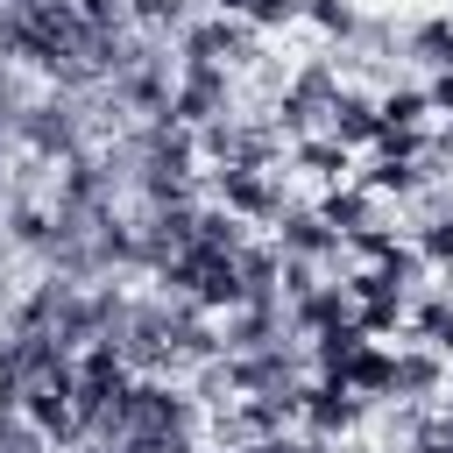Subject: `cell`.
I'll return each instance as SVG.
<instances>
[{"label":"cell","mask_w":453,"mask_h":453,"mask_svg":"<svg viewBox=\"0 0 453 453\" xmlns=\"http://www.w3.org/2000/svg\"><path fill=\"white\" fill-rule=\"evenodd\" d=\"M92 92L78 99V92H42L21 120H14V142L28 149V163H71V156H85L92 149Z\"/></svg>","instance_id":"1"},{"label":"cell","mask_w":453,"mask_h":453,"mask_svg":"<svg viewBox=\"0 0 453 453\" xmlns=\"http://www.w3.org/2000/svg\"><path fill=\"white\" fill-rule=\"evenodd\" d=\"M333 92H340V64H333V57H311V64H297V71L283 78L276 106H269V127H276L283 142H304V134H319V127H326V106H333Z\"/></svg>","instance_id":"2"},{"label":"cell","mask_w":453,"mask_h":453,"mask_svg":"<svg viewBox=\"0 0 453 453\" xmlns=\"http://www.w3.org/2000/svg\"><path fill=\"white\" fill-rule=\"evenodd\" d=\"M198 156H205L212 170H276V163H283V134H276L269 120L226 113V120L198 127Z\"/></svg>","instance_id":"3"},{"label":"cell","mask_w":453,"mask_h":453,"mask_svg":"<svg viewBox=\"0 0 453 453\" xmlns=\"http://www.w3.org/2000/svg\"><path fill=\"white\" fill-rule=\"evenodd\" d=\"M262 57V35L234 14H198L184 35H177V64H219V71H248Z\"/></svg>","instance_id":"4"},{"label":"cell","mask_w":453,"mask_h":453,"mask_svg":"<svg viewBox=\"0 0 453 453\" xmlns=\"http://www.w3.org/2000/svg\"><path fill=\"white\" fill-rule=\"evenodd\" d=\"M234 113V71L219 64H177V85H170V120L177 127H212Z\"/></svg>","instance_id":"5"},{"label":"cell","mask_w":453,"mask_h":453,"mask_svg":"<svg viewBox=\"0 0 453 453\" xmlns=\"http://www.w3.org/2000/svg\"><path fill=\"white\" fill-rule=\"evenodd\" d=\"M276 255L283 262H311V269H347V248H340V234L311 212V205H283L276 212Z\"/></svg>","instance_id":"6"},{"label":"cell","mask_w":453,"mask_h":453,"mask_svg":"<svg viewBox=\"0 0 453 453\" xmlns=\"http://www.w3.org/2000/svg\"><path fill=\"white\" fill-rule=\"evenodd\" d=\"M212 198L234 212V219H269L290 205L283 198V170H212Z\"/></svg>","instance_id":"7"},{"label":"cell","mask_w":453,"mask_h":453,"mask_svg":"<svg viewBox=\"0 0 453 453\" xmlns=\"http://www.w3.org/2000/svg\"><path fill=\"white\" fill-rule=\"evenodd\" d=\"M297 418H304V439H347L361 418H368V403L347 389V382H304L297 389Z\"/></svg>","instance_id":"8"},{"label":"cell","mask_w":453,"mask_h":453,"mask_svg":"<svg viewBox=\"0 0 453 453\" xmlns=\"http://www.w3.org/2000/svg\"><path fill=\"white\" fill-rule=\"evenodd\" d=\"M170 57L156 50V57H142L134 71H120V78H106V99H113V113H142V120H163L170 113Z\"/></svg>","instance_id":"9"},{"label":"cell","mask_w":453,"mask_h":453,"mask_svg":"<svg viewBox=\"0 0 453 453\" xmlns=\"http://www.w3.org/2000/svg\"><path fill=\"white\" fill-rule=\"evenodd\" d=\"M319 134H333L347 156H354V149H375V134H382L375 92H361V85H340V92H333V106H326V127H319Z\"/></svg>","instance_id":"10"},{"label":"cell","mask_w":453,"mask_h":453,"mask_svg":"<svg viewBox=\"0 0 453 453\" xmlns=\"http://www.w3.org/2000/svg\"><path fill=\"white\" fill-rule=\"evenodd\" d=\"M262 347H290L283 304H234L219 326V354H262Z\"/></svg>","instance_id":"11"},{"label":"cell","mask_w":453,"mask_h":453,"mask_svg":"<svg viewBox=\"0 0 453 453\" xmlns=\"http://www.w3.org/2000/svg\"><path fill=\"white\" fill-rule=\"evenodd\" d=\"M432 396H446V354L396 347L389 354V403H432Z\"/></svg>","instance_id":"12"},{"label":"cell","mask_w":453,"mask_h":453,"mask_svg":"<svg viewBox=\"0 0 453 453\" xmlns=\"http://www.w3.org/2000/svg\"><path fill=\"white\" fill-rule=\"evenodd\" d=\"M347 319H354V297H347L340 283H311L304 297H290V304H283V326H290V340L333 333V326H347Z\"/></svg>","instance_id":"13"},{"label":"cell","mask_w":453,"mask_h":453,"mask_svg":"<svg viewBox=\"0 0 453 453\" xmlns=\"http://www.w3.org/2000/svg\"><path fill=\"white\" fill-rule=\"evenodd\" d=\"M234 276H241V304H283V255L276 241H241L234 248Z\"/></svg>","instance_id":"14"},{"label":"cell","mask_w":453,"mask_h":453,"mask_svg":"<svg viewBox=\"0 0 453 453\" xmlns=\"http://www.w3.org/2000/svg\"><path fill=\"white\" fill-rule=\"evenodd\" d=\"M283 156H290V170H304V177H319V184H354V156H347L333 134H304V142H290Z\"/></svg>","instance_id":"15"},{"label":"cell","mask_w":453,"mask_h":453,"mask_svg":"<svg viewBox=\"0 0 453 453\" xmlns=\"http://www.w3.org/2000/svg\"><path fill=\"white\" fill-rule=\"evenodd\" d=\"M340 241L347 234H361V226H375V191H361V184H326L319 191V205H311Z\"/></svg>","instance_id":"16"},{"label":"cell","mask_w":453,"mask_h":453,"mask_svg":"<svg viewBox=\"0 0 453 453\" xmlns=\"http://www.w3.org/2000/svg\"><path fill=\"white\" fill-rule=\"evenodd\" d=\"M340 382H347L361 403H382V396H389V347H382V340H361V354L340 368Z\"/></svg>","instance_id":"17"},{"label":"cell","mask_w":453,"mask_h":453,"mask_svg":"<svg viewBox=\"0 0 453 453\" xmlns=\"http://www.w3.org/2000/svg\"><path fill=\"white\" fill-rule=\"evenodd\" d=\"M198 14H191V0H127V28H142L149 42H163V35H184Z\"/></svg>","instance_id":"18"},{"label":"cell","mask_w":453,"mask_h":453,"mask_svg":"<svg viewBox=\"0 0 453 453\" xmlns=\"http://www.w3.org/2000/svg\"><path fill=\"white\" fill-rule=\"evenodd\" d=\"M354 184H361V191H375V198H418V191H425V170H418V163L368 156V170H361Z\"/></svg>","instance_id":"19"},{"label":"cell","mask_w":453,"mask_h":453,"mask_svg":"<svg viewBox=\"0 0 453 453\" xmlns=\"http://www.w3.org/2000/svg\"><path fill=\"white\" fill-rule=\"evenodd\" d=\"M361 340H368V333H361L354 319H347V326H333V333H311V368H319L326 382H340V368L361 354Z\"/></svg>","instance_id":"20"},{"label":"cell","mask_w":453,"mask_h":453,"mask_svg":"<svg viewBox=\"0 0 453 453\" xmlns=\"http://www.w3.org/2000/svg\"><path fill=\"white\" fill-rule=\"evenodd\" d=\"M403 50H411V64H418V71H446V50H453V21H446V14L418 21V28L403 35Z\"/></svg>","instance_id":"21"},{"label":"cell","mask_w":453,"mask_h":453,"mask_svg":"<svg viewBox=\"0 0 453 453\" xmlns=\"http://www.w3.org/2000/svg\"><path fill=\"white\" fill-rule=\"evenodd\" d=\"M297 14H304L319 35H333V42H354V35H361V7H354V0H297Z\"/></svg>","instance_id":"22"},{"label":"cell","mask_w":453,"mask_h":453,"mask_svg":"<svg viewBox=\"0 0 453 453\" xmlns=\"http://www.w3.org/2000/svg\"><path fill=\"white\" fill-rule=\"evenodd\" d=\"M411 326H418V347H432V354L453 361V297H418Z\"/></svg>","instance_id":"23"},{"label":"cell","mask_w":453,"mask_h":453,"mask_svg":"<svg viewBox=\"0 0 453 453\" xmlns=\"http://www.w3.org/2000/svg\"><path fill=\"white\" fill-rule=\"evenodd\" d=\"M375 113H382V127H425V85H389L382 99H375Z\"/></svg>","instance_id":"24"},{"label":"cell","mask_w":453,"mask_h":453,"mask_svg":"<svg viewBox=\"0 0 453 453\" xmlns=\"http://www.w3.org/2000/svg\"><path fill=\"white\" fill-rule=\"evenodd\" d=\"M411 248L425 255V269H453V212L432 226H411Z\"/></svg>","instance_id":"25"},{"label":"cell","mask_w":453,"mask_h":453,"mask_svg":"<svg viewBox=\"0 0 453 453\" xmlns=\"http://www.w3.org/2000/svg\"><path fill=\"white\" fill-rule=\"evenodd\" d=\"M0 453H57V446H50V439L14 411V418H0Z\"/></svg>","instance_id":"26"},{"label":"cell","mask_w":453,"mask_h":453,"mask_svg":"<svg viewBox=\"0 0 453 453\" xmlns=\"http://www.w3.org/2000/svg\"><path fill=\"white\" fill-rule=\"evenodd\" d=\"M92 28H127V0H71Z\"/></svg>","instance_id":"27"},{"label":"cell","mask_w":453,"mask_h":453,"mask_svg":"<svg viewBox=\"0 0 453 453\" xmlns=\"http://www.w3.org/2000/svg\"><path fill=\"white\" fill-rule=\"evenodd\" d=\"M425 106L453 120V71H432V78H425Z\"/></svg>","instance_id":"28"},{"label":"cell","mask_w":453,"mask_h":453,"mask_svg":"<svg viewBox=\"0 0 453 453\" xmlns=\"http://www.w3.org/2000/svg\"><path fill=\"white\" fill-rule=\"evenodd\" d=\"M241 453H326V439H255V446H241Z\"/></svg>","instance_id":"29"},{"label":"cell","mask_w":453,"mask_h":453,"mask_svg":"<svg viewBox=\"0 0 453 453\" xmlns=\"http://www.w3.org/2000/svg\"><path fill=\"white\" fill-rule=\"evenodd\" d=\"M432 418H439V432H446V439H453V396H446V403H439V411H432Z\"/></svg>","instance_id":"30"},{"label":"cell","mask_w":453,"mask_h":453,"mask_svg":"<svg viewBox=\"0 0 453 453\" xmlns=\"http://www.w3.org/2000/svg\"><path fill=\"white\" fill-rule=\"evenodd\" d=\"M57 453H106L99 439H78V446H57Z\"/></svg>","instance_id":"31"},{"label":"cell","mask_w":453,"mask_h":453,"mask_svg":"<svg viewBox=\"0 0 453 453\" xmlns=\"http://www.w3.org/2000/svg\"><path fill=\"white\" fill-rule=\"evenodd\" d=\"M439 149H453V120H446V134H439Z\"/></svg>","instance_id":"32"}]
</instances>
